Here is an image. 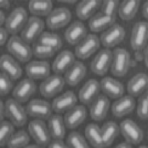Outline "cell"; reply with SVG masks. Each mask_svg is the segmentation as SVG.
<instances>
[{
  "label": "cell",
  "mask_w": 148,
  "mask_h": 148,
  "mask_svg": "<svg viewBox=\"0 0 148 148\" xmlns=\"http://www.w3.org/2000/svg\"><path fill=\"white\" fill-rule=\"evenodd\" d=\"M7 48L9 52L20 62L26 63L30 61L33 53L29 44L24 41L21 37L13 35L9 40Z\"/></svg>",
  "instance_id": "cell-1"
},
{
  "label": "cell",
  "mask_w": 148,
  "mask_h": 148,
  "mask_svg": "<svg viewBox=\"0 0 148 148\" xmlns=\"http://www.w3.org/2000/svg\"><path fill=\"white\" fill-rule=\"evenodd\" d=\"M113 58L111 71L114 76H124L127 73L130 65V55L124 48L117 47L112 51Z\"/></svg>",
  "instance_id": "cell-2"
},
{
  "label": "cell",
  "mask_w": 148,
  "mask_h": 148,
  "mask_svg": "<svg viewBox=\"0 0 148 148\" xmlns=\"http://www.w3.org/2000/svg\"><path fill=\"white\" fill-rule=\"evenodd\" d=\"M5 103L6 117L11 122L17 127H21L26 124L27 114L26 109L21 103L14 99H8Z\"/></svg>",
  "instance_id": "cell-3"
},
{
  "label": "cell",
  "mask_w": 148,
  "mask_h": 148,
  "mask_svg": "<svg viewBox=\"0 0 148 148\" xmlns=\"http://www.w3.org/2000/svg\"><path fill=\"white\" fill-rule=\"evenodd\" d=\"M45 27L44 21L41 18L30 16L21 31V38L28 44L34 43L42 34Z\"/></svg>",
  "instance_id": "cell-4"
},
{
  "label": "cell",
  "mask_w": 148,
  "mask_h": 148,
  "mask_svg": "<svg viewBox=\"0 0 148 148\" xmlns=\"http://www.w3.org/2000/svg\"><path fill=\"white\" fill-rule=\"evenodd\" d=\"M30 135L35 142L42 147H47L51 141V136L45 123L36 119L29 122L28 127Z\"/></svg>",
  "instance_id": "cell-5"
},
{
  "label": "cell",
  "mask_w": 148,
  "mask_h": 148,
  "mask_svg": "<svg viewBox=\"0 0 148 148\" xmlns=\"http://www.w3.org/2000/svg\"><path fill=\"white\" fill-rule=\"evenodd\" d=\"M28 20L26 10L21 7L16 8L6 18L5 28L10 34L16 35L22 31Z\"/></svg>",
  "instance_id": "cell-6"
},
{
  "label": "cell",
  "mask_w": 148,
  "mask_h": 148,
  "mask_svg": "<svg viewBox=\"0 0 148 148\" xmlns=\"http://www.w3.org/2000/svg\"><path fill=\"white\" fill-rule=\"evenodd\" d=\"M27 114L37 119L47 120L53 113L51 104L42 99H33L26 106Z\"/></svg>",
  "instance_id": "cell-7"
},
{
  "label": "cell",
  "mask_w": 148,
  "mask_h": 148,
  "mask_svg": "<svg viewBox=\"0 0 148 148\" xmlns=\"http://www.w3.org/2000/svg\"><path fill=\"white\" fill-rule=\"evenodd\" d=\"M100 45V38L97 35L88 34L76 45L75 55L80 59H86L98 50Z\"/></svg>",
  "instance_id": "cell-8"
},
{
  "label": "cell",
  "mask_w": 148,
  "mask_h": 148,
  "mask_svg": "<svg viewBox=\"0 0 148 148\" xmlns=\"http://www.w3.org/2000/svg\"><path fill=\"white\" fill-rule=\"evenodd\" d=\"M65 84L64 78L61 75L49 76L40 84V93L45 98H53L63 90Z\"/></svg>",
  "instance_id": "cell-9"
},
{
  "label": "cell",
  "mask_w": 148,
  "mask_h": 148,
  "mask_svg": "<svg viewBox=\"0 0 148 148\" xmlns=\"http://www.w3.org/2000/svg\"><path fill=\"white\" fill-rule=\"evenodd\" d=\"M119 127L120 132L126 141L132 145H138L143 141V130L132 120H124L121 123Z\"/></svg>",
  "instance_id": "cell-10"
},
{
  "label": "cell",
  "mask_w": 148,
  "mask_h": 148,
  "mask_svg": "<svg viewBox=\"0 0 148 148\" xmlns=\"http://www.w3.org/2000/svg\"><path fill=\"white\" fill-rule=\"evenodd\" d=\"M112 58V51L109 49L100 51L90 63L91 71L98 75H104L110 67Z\"/></svg>",
  "instance_id": "cell-11"
},
{
  "label": "cell",
  "mask_w": 148,
  "mask_h": 148,
  "mask_svg": "<svg viewBox=\"0 0 148 148\" xmlns=\"http://www.w3.org/2000/svg\"><path fill=\"white\" fill-rule=\"evenodd\" d=\"M148 39V23L146 21L136 22L132 28L130 44L134 50H143L147 47Z\"/></svg>",
  "instance_id": "cell-12"
},
{
  "label": "cell",
  "mask_w": 148,
  "mask_h": 148,
  "mask_svg": "<svg viewBox=\"0 0 148 148\" xmlns=\"http://www.w3.org/2000/svg\"><path fill=\"white\" fill-rule=\"evenodd\" d=\"M125 35L124 28L120 24L115 23L102 33L100 41L106 48L113 47L123 40Z\"/></svg>",
  "instance_id": "cell-13"
},
{
  "label": "cell",
  "mask_w": 148,
  "mask_h": 148,
  "mask_svg": "<svg viewBox=\"0 0 148 148\" xmlns=\"http://www.w3.org/2000/svg\"><path fill=\"white\" fill-rule=\"evenodd\" d=\"M72 16L71 12L69 9L65 7L56 8L47 16V25L51 30L61 29L69 24Z\"/></svg>",
  "instance_id": "cell-14"
},
{
  "label": "cell",
  "mask_w": 148,
  "mask_h": 148,
  "mask_svg": "<svg viewBox=\"0 0 148 148\" xmlns=\"http://www.w3.org/2000/svg\"><path fill=\"white\" fill-rule=\"evenodd\" d=\"M36 89V84L34 80L29 78L24 79L14 87L12 92V96L19 103H25L34 95Z\"/></svg>",
  "instance_id": "cell-15"
},
{
  "label": "cell",
  "mask_w": 148,
  "mask_h": 148,
  "mask_svg": "<svg viewBox=\"0 0 148 148\" xmlns=\"http://www.w3.org/2000/svg\"><path fill=\"white\" fill-rule=\"evenodd\" d=\"M110 106V101L107 95L101 94L90 105V117L96 121H101L106 118Z\"/></svg>",
  "instance_id": "cell-16"
},
{
  "label": "cell",
  "mask_w": 148,
  "mask_h": 148,
  "mask_svg": "<svg viewBox=\"0 0 148 148\" xmlns=\"http://www.w3.org/2000/svg\"><path fill=\"white\" fill-rule=\"evenodd\" d=\"M87 116V111L82 105H76L66 112L64 117V123L67 128L74 129L82 124Z\"/></svg>",
  "instance_id": "cell-17"
},
{
  "label": "cell",
  "mask_w": 148,
  "mask_h": 148,
  "mask_svg": "<svg viewBox=\"0 0 148 148\" xmlns=\"http://www.w3.org/2000/svg\"><path fill=\"white\" fill-rule=\"evenodd\" d=\"M25 71L29 78L45 79L50 76V64L44 61H31L26 65Z\"/></svg>",
  "instance_id": "cell-18"
},
{
  "label": "cell",
  "mask_w": 148,
  "mask_h": 148,
  "mask_svg": "<svg viewBox=\"0 0 148 148\" xmlns=\"http://www.w3.org/2000/svg\"><path fill=\"white\" fill-rule=\"evenodd\" d=\"M101 90L100 83L98 80H88L80 89L79 92L80 101L86 106L91 105L100 94Z\"/></svg>",
  "instance_id": "cell-19"
},
{
  "label": "cell",
  "mask_w": 148,
  "mask_h": 148,
  "mask_svg": "<svg viewBox=\"0 0 148 148\" xmlns=\"http://www.w3.org/2000/svg\"><path fill=\"white\" fill-rule=\"evenodd\" d=\"M87 29L82 21H74L65 32V39L71 45H77L87 36Z\"/></svg>",
  "instance_id": "cell-20"
},
{
  "label": "cell",
  "mask_w": 148,
  "mask_h": 148,
  "mask_svg": "<svg viewBox=\"0 0 148 148\" xmlns=\"http://www.w3.org/2000/svg\"><path fill=\"white\" fill-rule=\"evenodd\" d=\"M77 98L72 91H67L56 97L51 104L53 111L57 114L64 113L76 105Z\"/></svg>",
  "instance_id": "cell-21"
},
{
  "label": "cell",
  "mask_w": 148,
  "mask_h": 148,
  "mask_svg": "<svg viewBox=\"0 0 148 148\" xmlns=\"http://www.w3.org/2000/svg\"><path fill=\"white\" fill-rule=\"evenodd\" d=\"M0 69L2 73L7 75L13 81L20 78L22 75L21 66L10 55L4 54L0 58Z\"/></svg>",
  "instance_id": "cell-22"
},
{
  "label": "cell",
  "mask_w": 148,
  "mask_h": 148,
  "mask_svg": "<svg viewBox=\"0 0 148 148\" xmlns=\"http://www.w3.org/2000/svg\"><path fill=\"white\" fill-rule=\"evenodd\" d=\"M100 83L101 90L105 95L111 98H119L124 94V85L111 77H105L101 79Z\"/></svg>",
  "instance_id": "cell-23"
},
{
  "label": "cell",
  "mask_w": 148,
  "mask_h": 148,
  "mask_svg": "<svg viewBox=\"0 0 148 148\" xmlns=\"http://www.w3.org/2000/svg\"><path fill=\"white\" fill-rule=\"evenodd\" d=\"M136 106V102L130 95L123 96L114 102L112 106V112L114 116L120 118L132 112Z\"/></svg>",
  "instance_id": "cell-24"
},
{
  "label": "cell",
  "mask_w": 148,
  "mask_h": 148,
  "mask_svg": "<svg viewBox=\"0 0 148 148\" xmlns=\"http://www.w3.org/2000/svg\"><path fill=\"white\" fill-rule=\"evenodd\" d=\"M87 71V68L83 63L76 61L65 73L64 78L66 83L70 86H76L84 78Z\"/></svg>",
  "instance_id": "cell-25"
},
{
  "label": "cell",
  "mask_w": 148,
  "mask_h": 148,
  "mask_svg": "<svg viewBox=\"0 0 148 148\" xmlns=\"http://www.w3.org/2000/svg\"><path fill=\"white\" fill-rule=\"evenodd\" d=\"M75 61V56L71 51L69 50L62 51L54 59L52 64V70L58 75L64 73Z\"/></svg>",
  "instance_id": "cell-26"
},
{
  "label": "cell",
  "mask_w": 148,
  "mask_h": 148,
  "mask_svg": "<svg viewBox=\"0 0 148 148\" xmlns=\"http://www.w3.org/2000/svg\"><path fill=\"white\" fill-rule=\"evenodd\" d=\"M148 77L144 73H138L128 81L127 90L129 95L134 97L140 96L147 88Z\"/></svg>",
  "instance_id": "cell-27"
},
{
  "label": "cell",
  "mask_w": 148,
  "mask_h": 148,
  "mask_svg": "<svg viewBox=\"0 0 148 148\" xmlns=\"http://www.w3.org/2000/svg\"><path fill=\"white\" fill-rule=\"evenodd\" d=\"M116 16H109L99 12L94 14L88 21V26L92 32L98 33L109 28L115 23Z\"/></svg>",
  "instance_id": "cell-28"
},
{
  "label": "cell",
  "mask_w": 148,
  "mask_h": 148,
  "mask_svg": "<svg viewBox=\"0 0 148 148\" xmlns=\"http://www.w3.org/2000/svg\"><path fill=\"white\" fill-rule=\"evenodd\" d=\"M103 1L101 0H83L77 6L76 14L80 19L85 20L91 18L95 12L101 8Z\"/></svg>",
  "instance_id": "cell-29"
},
{
  "label": "cell",
  "mask_w": 148,
  "mask_h": 148,
  "mask_svg": "<svg viewBox=\"0 0 148 148\" xmlns=\"http://www.w3.org/2000/svg\"><path fill=\"white\" fill-rule=\"evenodd\" d=\"M66 125L63 116L54 114L48 119V128L51 138L63 140L66 135Z\"/></svg>",
  "instance_id": "cell-30"
},
{
  "label": "cell",
  "mask_w": 148,
  "mask_h": 148,
  "mask_svg": "<svg viewBox=\"0 0 148 148\" xmlns=\"http://www.w3.org/2000/svg\"><path fill=\"white\" fill-rule=\"evenodd\" d=\"M101 131L103 147L111 146L120 132L119 126L112 121L105 123L101 128Z\"/></svg>",
  "instance_id": "cell-31"
},
{
  "label": "cell",
  "mask_w": 148,
  "mask_h": 148,
  "mask_svg": "<svg viewBox=\"0 0 148 148\" xmlns=\"http://www.w3.org/2000/svg\"><path fill=\"white\" fill-rule=\"evenodd\" d=\"M140 4L139 0H124L120 3L118 13L120 17L125 21L134 18Z\"/></svg>",
  "instance_id": "cell-32"
},
{
  "label": "cell",
  "mask_w": 148,
  "mask_h": 148,
  "mask_svg": "<svg viewBox=\"0 0 148 148\" xmlns=\"http://www.w3.org/2000/svg\"><path fill=\"white\" fill-rule=\"evenodd\" d=\"M29 8L34 16H47L53 10V3L50 0H31L29 2Z\"/></svg>",
  "instance_id": "cell-33"
},
{
  "label": "cell",
  "mask_w": 148,
  "mask_h": 148,
  "mask_svg": "<svg viewBox=\"0 0 148 148\" xmlns=\"http://www.w3.org/2000/svg\"><path fill=\"white\" fill-rule=\"evenodd\" d=\"M85 135L92 147L103 148L101 129L98 125L94 123L88 124L85 129Z\"/></svg>",
  "instance_id": "cell-34"
},
{
  "label": "cell",
  "mask_w": 148,
  "mask_h": 148,
  "mask_svg": "<svg viewBox=\"0 0 148 148\" xmlns=\"http://www.w3.org/2000/svg\"><path fill=\"white\" fill-rule=\"evenodd\" d=\"M42 45L53 48L57 51L62 47L63 40L58 35L47 32H43L36 41Z\"/></svg>",
  "instance_id": "cell-35"
},
{
  "label": "cell",
  "mask_w": 148,
  "mask_h": 148,
  "mask_svg": "<svg viewBox=\"0 0 148 148\" xmlns=\"http://www.w3.org/2000/svg\"><path fill=\"white\" fill-rule=\"evenodd\" d=\"M30 137L25 130H20L14 133L8 143L9 148H24L29 144Z\"/></svg>",
  "instance_id": "cell-36"
},
{
  "label": "cell",
  "mask_w": 148,
  "mask_h": 148,
  "mask_svg": "<svg viewBox=\"0 0 148 148\" xmlns=\"http://www.w3.org/2000/svg\"><path fill=\"white\" fill-rule=\"evenodd\" d=\"M66 144L70 148H90L84 137L77 131H73L69 133Z\"/></svg>",
  "instance_id": "cell-37"
},
{
  "label": "cell",
  "mask_w": 148,
  "mask_h": 148,
  "mask_svg": "<svg viewBox=\"0 0 148 148\" xmlns=\"http://www.w3.org/2000/svg\"><path fill=\"white\" fill-rule=\"evenodd\" d=\"M14 125L11 122L5 121L0 123V146L3 147L7 145L9 140L14 133Z\"/></svg>",
  "instance_id": "cell-38"
},
{
  "label": "cell",
  "mask_w": 148,
  "mask_h": 148,
  "mask_svg": "<svg viewBox=\"0 0 148 148\" xmlns=\"http://www.w3.org/2000/svg\"><path fill=\"white\" fill-rule=\"evenodd\" d=\"M32 49L33 55L40 58H50L56 52L53 48L42 45L36 41L33 43Z\"/></svg>",
  "instance_id": "cell-39"
},
{
  "label": "cell",
  "mask_w": 148,
  "mask_h": 148,
  "mask_svg": "<svg viewBox=\"0 0 148 148\" xmlns=\"http://www.w3.org/2000/svg\"><path fill=\"white\" fill-rule=\"evenodd\" d=\"M140 96L137 106V115L140 119L147 120L148 118V90H146Z\"/></svg>",
  "instance_id": "cell-40"
},
{
  "label": "cell",
  "mask_w": 148,
  "mask_h": 148,
  "mask_svg": "<svg viewBox=\"0 0 148 148\" xmlns=\"http://www.w3.org/2000/svg\"><path fill=\"white\" fill-rule=\"evenodd\" d=\"M120 5L119 1L105 0L102 2L101 12L109 16H116Z\"/></svg>",
  "instance_id": "cell-41"
},
{
  "label": "cell",
  "mask_w": 148,
  "mask_h": 148,
  "mask_svg": "<svg viewBox=\"0 0 148 148\" xmlns=\"http://www.w3.org/2000/svg\"><path fill=\"white\" fill-rule=\"evenodd\" d=\"M13 86V80L5 74L0 73V95L5 96L8 94Z\"/></svg>",
  "instance_id": "cell-42"
},
{
  "label": "cell",
  "mask_w": 148,
  "mask_h": 148,
  "mask_svg": "<svg viewBox=\"0 0 148 148\" xmlns=\"http://www.w3.org/2000/svg\"><path fill=\"white\" fill-rule=\"evenodd\" d=\"M49 148H69L63 140L53 139L47 146Z\"/></svg>",
  "instance_id": "cell-43"
},
{
  "label": "cell",
  "mask_w": 148,
  "mask_h": 148,
  "mask_svg": "<svg viewBox=\"0 0 148 148\" xmlns=\"http://www.w3.org/2000/svg\"><path fill=\"white\" fill-rule=\"evenodd\" d=\"M9 32L6 28L1 27L0 28V45L2 46L5 44L8 38Z\"/></svg>",
  "instance_id": "cell-44"
},
{
  "label": "cell",
  "mask_w": 148,
  "mask_h": 148,
  "mask_svg": "<svg viewBox=\"0 0 148 148\" xmlns=\"http://www.w3.org/2000/svg\"><path fill=\"white\" fill-rule=\"evenodd\" d=\"M6 117V110L5 103L2 100L0 101V121H4V118Z\"/></svg>",
  "instance_id": "cell-45"
},
{
  "label": "cell",
  "mask_w": 148,
  "mask_h": 148,
  "mask_svg": "<svg viewBox=\"0 0 148 148\" xmlns=\"http://www.w3.org/2000/svg\"><path fill=\"white\" fill-rule=\"evenodd\" d=\"M142 13L143 16L145 18L148 19V1H146L143 5L142 8Z\"/></svg>",
  "instance_id": "cell-46"
},
{
  "label": "cell",
  "mask_w": 148,
  "mask_h": 148,
  "mask_svg": "<svg viewBox=\"0 0 148 148\" xmlns=\"http://www.w3.org/2000/svg\"><path fill=\"white\" fill-rule=\"evenodd\" d=\"M115 148H132V144L127 141L123 142L116 145Z\"/></svg>",
  "instance_id": "cell-47"
},
{
  "label": "cell",
  "mask_w": 148,
  "mask_h": 148,
  "mask_svg": "<svg viewBox=\"0 0 148 148\" xmlns=\"http://www.w3.org/2000/svg\"><path fill=\"white\" fill-rule=\"evenodd\" d=\"M0 7L1 8L5 9H9L10 8V2L8 0H1L0 1Z\"/></svg>",
  "instance_id": "cell-48"
},
{
  "label": "cell",
  "mask_w": 148,
  "mask_h": 148,
  "mask_svg": "<svg viewBox=\"0 0 148 148\" xmlns=\"http://www.w3.org/2000/svg\"><path fill=\"white\" fill-rule=\"evenodd\" d=\"M143 58L145 61V65L147 68H148V47L147 46L145 48L143 49Z\"/></svg>",
  "instance_id": "cell-49"
},
{
  "label": "cell",
  "mask_w": 148,
  "mask_h": 148,
  "mask_svg": "<svg viewBox=\"0 0 148 148\" xmlns=\"http://www.w3.org/2000/svg\"><path fill=\"white\" fill-rule=\"evenodd\" d=\"M6 18L4 12L2 10L0 11V25L1 26L5 23Z\"/></svg>",
  "instance_id": "cell-50"
},
{
  "label": "cell",
  "mask_w": 148,
  "mask_h": 148,
  "mask_svg": "<svg viewBox=\"0 0 148 148\" xmlns=\"http://www.w3.org/2000/svg\"><path fill=\"white\" fill-rule=\"evenodd\" d=\"M25 148H42L41 146H40V145H38V144H28L26 146V147H24Z\"/></svg>",
  "instance_id": "cell-51"
},
{
  "label": "cell",
  "mask_w": 148,
  "mask_h": 148,
  "mask_svg": "<svg viewBox=\"0 0 148 148\" xmlns=\"http://www.w3.org/2000/svg\"><path fill=\"white\" fill-rule=\"evenodd\" d=\"M59 2H61L62 3H65L71 4H73L77 2V1H58Z\"/></svg>",
  "instance_id": "cell-52"
},
{
  "label": "cell",
  "mask_w": 148,
  "mask_h": 148,
  "mask_svg": "<svg viewBox=\"0 0 148 148\" xmlns=\"http://www.w3.org/2000/svg\"><path fill=\"white\" fill-rule=\"evenodd\" d=\"M139 147L143 148H147L148 147V146L145 145H140L139 146Z\"/></svg>",
  "instance_id": "cell-53"
}]
</instances>
